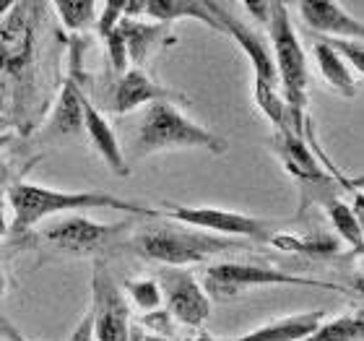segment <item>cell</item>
<instances>
[{
  "label": "cell",
  "instance_id": "cell-26",
  "mask_svg": "<svg viewBox=\"0 0 364 341\" xmlns=\"http://www.w3.org/2000/svg\"><path fill=\"white\" fill-rule=\"evenodd\" d=\"M105 45H107L109 65H112V70L117 73V76H122V73L130 68V63H128V50H125V39H122L120 29L109 31V34L105 37Z\"/></svg>",
  "mask_w": 364,
  "mask_h": 341
},
{
  "label": "cell",
  "instance_id": "cell-17",
  "mask_svg": "<svg viewBox=\"0 0 364 341\" xmlns=\"http://www.w3.org/2000/svg\"><path fill=\"white\" fill-rule=\"evenodd\" d=\"M323 320H326V310L299 313V315H289V318L271 320L266 326L252 328L247 334L237 336L235 341H299L310 336Z\"/></svg>",
  "mask_w": 364,
  "mask_h": 341
},
{
  "label": "cell",
  "instance_id": "cell-9",
  "mask_svg": "<svg viewBox=\"0 0 364 341\" xmlns=\"http://www.w3.org/2000/svg\"><path fill=\"white\" fill-rule=\"evenodd\" d=\"M156 284L161 292V303L169 318L188 328H203L211 315V300L203 292L200 281L188 268H159Z\"/></svg>",
  "mask_w": 364,
  "mask_h": 341
},
{
  "label": "cell",
  "instance_id": "cell-20",
  "mask_svg": "<svg viewBox=\"0 0 364 341\" xmlns=\"http://www.w3.org/2000/svg\"><path fill=\"white\" fill-rule=\"evenodd\" d=\"M268 245L279 248L287 253H302V256L315 258H331L341 253V240L326 232H312V235H284V232H273Z\"/></svg>",
  "mask_w": 364,
  "mask_h": 341
},
{
  "label": "cell",
  "instance_id": "cell-19",
  "mask_svg": "<svg viewBox=\"0 0 364 341\" xmlns=\"http://www.w3.org/2000/svg\"><path fill=\"white\" fill-rule=\"evenodd\" d=\"M312 39H315L312 55H315V63H318V68H320V73H323V78H326V84L333 91H338L341 97L354 99L359 91V84H357V78L351 76V68L331 50V47L323 45L318 37H312Z\"/></svg>",
  "mask_w": 364,
  "mask_h": 341
},
{
  "label": "cell",
  "instance_id": "cell-5",
  "mask_svg": "<svg viewBox=\"0 0 364 341\" xmlns=\"http://www.w3.org/2000/svg\"><path fill=\"white\" fill-rule=\"evenodd\" d=\"M240 240H229V237L208 235L200 229L180 227V224H151V227L141 229L136 235V251L144 258L154 261L167 268H188L208 261V258L219 256V253L235 251L240 248Z\"/></svg>",
  "mask_w": 364,
  "mask_h": 341
},
{
  "label": "cell",
  "instance_id": "cell-32",
  "mask_svg": "<svg viewBox=\"0 0 364 341\" xmlns=\"http://www.w3.org/2000/svg\"><path fill=\"white\" fill-rule=\"evenodd\" d=\"M8 6H11V3H0V16L6 14V11H8ZM3 128H8V122L3 120V117H0V130H3Z\"/></svg>",
  "mask_w": 364,
  "mask_h": 341
},
{
  "label": "cell",
  "instance_id": "cell-31",
  "mask_svg": "<svg viewBox=\"0 0 364 341\" xmlns=\"http://www.w3.org/2000/svg\"><path fill=\"white\" fill-rule=\"evenodd\" d=\"M144 341H221V339L205 334V331H198L196 336H188V339H151V336H144Z\"/></svg>",
  "mask_w": 364,
  "mask_h": 341
},
{
  "label": "cell",
  "instance_id": "cell-1",
  "mask_svg": "<svg viewBox=\"0 0 364 341\" xmlns=\"http://www.w3.org/2000/svg\"><path fill=\"white\" fill-rule=\"evenodd\" d=\"M50 3L21 0L0 16V117L18 136H29L47 110L42 53L50 29Z\"/></svg>",
  "mask_w": 364,
  "mask_h": 341
},
{
  "label": "cell",
  "instance_id": "cell-22",
  "mask_svg": "<svg viewBox=\"0 0 364 341\" xmlns=\"http://www.w3.org/2000/svg\"><path fill=\"white\" fill-rule=\"evenodd\" d=\"M97 8L99 3H86V0H63V3H55L53 11L60 16V23L73 34H81L97 21Z\"/></svg>",
  "mask_w": 364,
  "mask_h": 341
},
{
  "label": "cell",
  "instance_id": "cell-2",
  "mask_svg": "<svg viewBox=\"0 0 364 341\" xmlns=\"http://www.w3.org/2000/svg\"><path fill=\"white\" fill-rule=\"evenodd\" d=\"M6 204L11 206V232L16 237L29 235L39 221L47 216L65 211H84V209H114V211H125L133 216H146V219H161L159 209L136 204V201H125L105 190H55L37 182H21L16 180L6 190Z\"/></svg>",
  "mask_w": 364,
  "mask_h": 341
},
{
  "label": "cell",
  "instance_id": "cell-7",
  "mask_svg": "<svg viewBox=\"0 0 364 341\" xmlns=\"http://www.w3.org/2000/svg\"><path fill=\"white\" fill-rule=\"evenodd\" d=\"M159 216L190 229H200L208 235L229 237V240H250V243H268L273 237V221L250 216L242 211H227L216 206H182L161 204Z\"/></svg>",
  "mask_w": 364,
  "mask_h": 341
},
{
  "label": "cell",
  "instance_id": "cell-16",
  "mask_svg": "<svg viewBox=\"0 0 364 341\" xmlns=\"http://www.w3.org/2000/svg\"><path fill=\"white\" fill-rule=\"evenodd\" d=\"M122 39H125V50H128V63H133V68L144 70L146 61L151 58L154 50H159L164 45V39L172 42L167 23L156 21H144V19H128L122 16L117 23Z\"/></svg>",
  "mask_w": 364,
  "mask_h": 341
},
{
  "label": "cell",
  "instance_id": "cell-24",
  "mask_svg": "<svg viewBox=\"0 0 364 341\" xmlns=\"http://www.w3.org/2000/svg\"><path fill=\"white\" fill-rule=\"evenodd\" d=\"M323 45H328L346 65L357 70L359 76L364 73V45L362 39H338V37H318Z\"/></svg>",
  "mask_w": 364,
  "mask_h": 341
},
{
  "label": "cell",
  "instance_id": "cell-8",
  "mask_svg": "<svg viewBox=\"0 0 364 341\" xmlns=\"http://www.w3.org/2000/svg\"><path fill=\"white\" fill-rule=\"evenodd\" d=\"M91 326L94 341H130V303L102 261L91 268Z\"/></svg>",
  "mask_w": 364,
  "mask_h": 341
},
{
  "label": "cell",
  "instance_id": "cell-21",
  "mask_svg": "<svg viewBox=\"0 0 364 341\" xmlns=\"http://www.w3.org/2000/svg\"><path fill=\"white\" fill-rule=\"evenodd\" d=\"M364 339V313L362 308L343 313L333 320H323L310 336L299 341H362Z\"/></svg>",
  "mask_w": 364,
  "mask_h": 341
},
{
  "label": "cell",
  "instance_id": "cell-14",
  "mask_svg": "<svg viewBox=\"0 0 364 341\" xmlns=\"http://www.w3.org/2000/svg\"><path fill=\"white\" fill-rule=\"evenodd\" d=\"M302 21L315 31V37H338V39H362L364 26L359 19L346 14L333 0H307L299 3Z\"/></svg>",
  "mask_w": 364,
  "mask_h": 341
},
{
  "label": "cell",
  "instance_id": "cell-13",
  "mask_svg": "<svg viewBox=\"0 0 364 341\" xmlns=\"http://www.w3.org/2000/svg\"><path fill=\"white\" fill-rule=\"evenodd\" d=\"M122 16L128 19H154L156 23H169L177 19H193V21L205 23L208 29L224 34L219 26V21L213 19L208 0H128L122 8Z\"/></svg>",
  "mask_w": 364,
  "mask_h": 341
},
{
  "label": "cell",
  "instance_id": "cell-15",
  "mask_svg": "<svg viewBox=\"0 0 364 341\" xmlns=\"http://www.w3.org/2000/svg\"><path fill=\"white\" fill-rule=\"evenodd\" d=\"M81 110H84V130L86 136H89L91 146H94V152L105 159V164L112 169V174L117 177H128L130 174V164L125 159V152H122L120 141L114 136L112 125L107 122V117L99 112L91 97L84 91V99H81Z\"/></svg>",
  "mask_w": 364,
  "mask_h": 341
},
{
  "label": "cell",
  "instance_id": "cell-12",
  "mask_svg": "<svg viewBox=\"0 0 364 341\" xmlns=\"http://www.w3.org/2000/svg\"><path fill=\"white\" fill-rule=\"evenodd\" d=\"M122 227L128 224H99V221L89 219V216H78V214H70L65 219H60L58 224L47 227L42 232L47 243L58 248V251H70V253H81L91 251L97 245H105L112 235H117Z\"/></svg>",
  "mask_w": 364,
  "mask_h": 341
},
{
  "label": "cell",
  "instance_id": "cell-35",
  "mask_svg": "<svg viewBox=\"0 0 364 341\" xmlns=\"http://www.w3.org/2000/svg\"><path fill=\"white\" fill-rule=\"evenodd\" d=\"M16 341H23V339H16Z\"/></svg>",
  "mask_w": 364,
  "mask_h": 341
},
{
  "label": "cell",
  "instance_id": "cell-18",
  "mask_svg": "<svg viewBox=\"0 0 364 341\" xmlns=\"http://www.w3.org/2000/svg\"><path fill=\"white\" fill-rule=\"evenodd\" d=\"M312 201H320V204H323V209H326L328 219H331V224H333L338 240H343L357 256H362L364 227H362V221L357 219V214L351 211V206L346 204V201H341L336 193H331V190H320Z\"/></svg>",
  "mask_w": 364,
  "mask_h": 341
},
{
  "label": "cell",
  "instance_id": "cell-23",
  "mask_svg": "<svg viewBox=\"0 0 364 341\" xmlns=\"http://www.w3.org/2000/svg\"><path fill=\"white\" fill-rule=\"evenodd\" d=\"M122 289L128 292L130 303L136 305L138 310L151 313L161 308V292L156 279H128L122 284Z\"/></svg>",
  "mask_w": 364,
  "mask_h": 341
},
{
  "label": "cell",
  "instance_id": "cell-29",
  "mask_svg": "<svg viewBox=\"0 0 364 341\" xmlns=\"http://www.w3.org/2000/svg\"><path fill=\"white\" fill-rule=\"evenodd\" d=\"M68 341H94V326H91V313L86 310V315L78 320V326L73 328Z\"/></svg>",
  "mask_w": 364,
  "mask_h": 341
},
{
  "label": "cell",
  "instance_id": "cell-10",
  "mask_svg": "<svg viewBox=\"0 0 364 341\" xmlns=\"http://www.w3.org/2000/svg\"><path fill=\"white\" fill-rule=\"evenodd\" d=\"M271 149L279 157L281 167L296 182H302V188H331V185H336V180L323 169L318 157L312 154L304 136H294L289 130H273Z\"/></svg>",
  "mask_w": 364,
  "mask_h": 341
},
{
  "label": "cell",
  "instance_id": "cell-27",
  "mask_svg": "<svg viewBox=\"0 0 364 341\" xmlns=\"http://www.w3.org/2000/svg\"><path fill=\"white\" fill-rule=\"evenodd\" d=\"M122 8H125V3H117V0H112V3H102V6L97 8V31L99 37L105 39L109 31L117 29V23H120L122 19Z\"/></svg>",
  "mask_w": 364,
  "mask_h": 341
},
{
  "label": "cell",
  "instance_id": "cell-11",
  "mask_svg": "<svg viewBox=\"0 0 364 341\" xmlns=\"http://www.w3.org/2000/svg\"><path fill=\"white\" fill-rule=\"evenodd\" d=\"M154 102H185V94L175 89L161 86L159 81H154L146 70L141 68H128L117 81L112 84L109 91V112L114 115H128L133 110L144 105H154Z\"/></svg>",
  "mask_w": 364,
  "mask_h": 341
},
{
  "label": "cell",
  "instance_id": "cell-25",
  "mask_svg": "<svg viewBox=\"0 0 364 341\" xmlns=\"http://www.w3.org/2000/svg\"><path fill=\"white\" fill-rule=\"evenodd\" d=\"M175 326L177 323L169 318V313L164 310V308L151 310V313H144V315L138 318V328H144L141 334L151 336V339H177Z\"/></svg>",
  "mask_w": 364,
  "mask_h": 341
},
{
  "label": "cell",
  "instance_id": "cell-28",
  "mask_svg": "<svg viewBox=\"0 0 364 341\" xmlns=\"http://www.w3.org/2000/svg\"><path fill=\"white\" fill-rule=\"evenodd\" d=\"M11 141H16V133H0V211H6V190L14 185V174H11V164L6 159V149Z\"/></svg>",
  "mask_w": 364,
  "mask_h": 341
},
{
  "label": "cell",
  "instance_id": "cell-4",
  "mask_svg": "<svg viewBox=\"0 0 364 341\" xmlns=\"http://www.w3.org/2000/svg\"><path fill=\"white\" fill-rule=\"evenodd\" d=\"M172 149H203L213 157H221L229 152V144L205 125L190 120L172 102H154L146 107L144 117L138 122L133 138V159Z\"/></svg>",
  "mask_w": 364,
  "mask_h": 341
},
{
  "label": "cell",
  "instance_id": "cell-6",
  "mask_svg": "<svg viewBox=\"0 0 364 341\" xmlns=\"http://www.w3.org/2000/svg\"><path fill=\"white\" fill-rule=\"evenodd\" d=\"M203 292L208 300H232L240 292L255 287H312V289H336L343 292L338 284L312 276L289 273L276 266H255V263H237V261H221L211 263L203 273Z\"/></svg>",
  "mask_w": 364,
  "mask_h": 341
},
{
  "label": "cell",
  "instance_id": "cell-30",
  "mask_svg": "<svg viewBox=\"0 0 364 341\" xmlns=\"http://www.w3.org/2000/svg\"><path fill=\"white\" fill-rule=\"evenodd\" d=\"M245 11L252 16V19H258L260 23H268L271 19V0H260V3H245Z\"/></svg>",
  "mask_w": 364,
  "mask_h": 341
},
{
  "label": "cell",
  "instance_id": "cell-33",
  "mask_svg": "<svg viewBox=\"0 0 364 341\" xmlns=\"http://www.w3.org/2000/svg\"><path fill=\"white\" fill-rule=\"evenodd\" d=\"M6 292H8V279H6V273L0 271V297L6 295Z\"/></svg>",
  "mask_w": 364,
  "mask_h": 341
},
{
  "label": "cell",
  "instance_id": "cell-34",
  "mask_svg": "<svg viewBox=\"0 0 364 341\" xmlns=\"http://www.w3.org/2000/svg\"><path fill=\"white\" fill-rule=\"evenodd\" d=\"M130 341H144V334H141V328H133V334H130Z\"/></svg>",
  "mask_w": 364,
  "mask_h": 341
},
{
  "label": "cell",
  "instance_id": "cell-3",
  "mask_svg": "<svg viewBox=\"0 0 364 341\" xmlns=\"http://www.w3.org/2000/svg\"><path fill=\"white\" fill-rule=\"evenodd\" d=\"M268 29V47L273 55V65L279 73V91L287 105V125L284 130L304 136L307 125V84H310V70H307V53L296 37L294 23L289 19V8L279 0H271V19L266 23Z\"/></svg>",
  "mask_w": 364,
  "mask_h": 341
}]
</instances>
